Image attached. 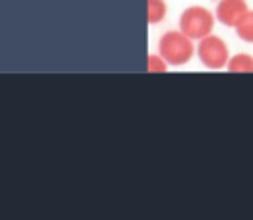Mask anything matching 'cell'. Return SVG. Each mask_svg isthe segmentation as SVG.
Listing matches in <instances>:
<instances>
[{
	"instance_id": "1",
	"label": "cell",
	"mask_w": 253,
	"mask_h": 220,
	"mask_svg": "<svg viewBox=\"0 0 253 220\" xmlns=\"http://www.w3.org/2000/svg\"><path fill=\"white\" fill-rule=\"evenodd\" d=\"M192 38H188L182 30H170L162 34L158 40V54L168 61V65H184L194 55Z\"/></svg>"
},
{
	"instance_id": "2",
	"label": "cell",
	"mask_w": 253,
	"mask_h": 220,
	"mask_svg": "<svg viewBox=\"0 0 253 220\" xmlns=\"http://www.w3.org/2000/svg\"><path fill=\"white\" fill-rule=\"evenodd\" d=\"M213 22V14L204 6H188L180 14V30L192 40H202L211 34Z\"/></svg>"
},
{
	"instance_id": "3",
	"label": "cell",
	"mask_w": 253,
	"mask_h": 220,
	"mask_svg": "<svg viewBox=\"0 0 253 220\" xmlns=\"http://www.w3.org/2000/svg\"><path fill=\"white\" fill-rule=\"evenodd\" d=\"M198 57L208 69H221L229 61V48L219 36L208 34L198 44Z\"/></svg>"
},
{
	"instance_id": "4",
	"label": "cell",
	"mask_w": 253,
	"mask_h": 220,
	"mask_svg": "<svg viewBox=\"0 0 253 220\" xmlns=\"http://www.w3.org/2000/svg\"><path fill=\"white\" fill-rule=\"evenodd\" d=\"M247 10L249 8L245 0H219L215 8V20H219L227 28H235L247 14Z\"/></svg>"
},
{
	"instance_id": "5",
	"label": "cell",
	"mask_w": 253,
	"mask_h": 220,
	"mask_svg": "<svg viewBox=\"0 0 253 220\" xmlns=\"http://www.w3.org/2000/svg\"><path fill=\"white\" fill-rule=\"evenodd\" d=\"M227 71L231 73H253V55L249 54H235L227 61Z\"/></svg>"
},
{
	"instance_id": "6",
	"label": "cell",
	"mask_w": 253,
	"mask_h": 220,
	"mask_svg": "<svg viewBox=\"0 0 253 220\" xmlns=\"http://www.w3.org/2000/svg\"><path fill=\"white\" fill-rule=\"evenodd\" d=\"M168 6L164 0H146V18L148 24H160L166 18Z\"/></svg>"
},
{
	"instance_id": "7",
	"label": "cell",
	"mask_w": 253,
	"mask_h": 220,
	"mask_svg": "<svg viewBox=\"0 0 253 220\" xmlns=\"http://www.w3.org/2000/svg\"><path fill=\"white\" fill-rule=\"evenodd\" d=\"M235 32L237 36L247 42V44H253V10H247V14L241 18V22L235 26Z\"/></svg>"
},
{
	"instance_id": "8",
	"label": "cell",
	"mask_w": 253,
	"mask_h": 220,
	"mask_svg": "<svg viewBox=\"0 0 253 220\" xmlns=\"http://www.w3.org/2000/svg\"><path fill=\"white\" fill-rule=\"evenodd\" d=\"M146 65H148V67H146L148 71H160V73H162V71H166V69H168V61H166L160 54H150V55H148V63H146Z\"/></svg>"
}]
</instances>
